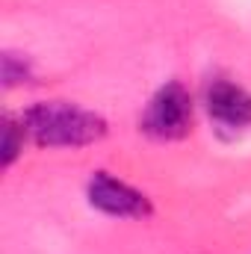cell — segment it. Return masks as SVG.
I'll list each match as a JSON object with an SVG mask.
<instances>
[{
	"mask_svg": "<svg viewBox=\"0 0 251 254\" xmlns=\"http://www.w3.org/2000/svg\"><path fill=\"white\" fill-rule=\"evenodd\" d=\"M27 136L39 148H89L110 133V122L74 101H39L21 113Z\"/></svg>",
	"mask_w": 251,
	"mask_h": 254,
	"instance_id": "1",
	"label": "cell"
},
{
	"mask_svg": "<svg viewBox=\"0 0 251 254\" xmlns=\"http://www.w3.org/2000/svg\"><path fill=\"white\" fill-rule=\"evenodd\" d=\"M195 125V98L181 80H166L145 104L139 133L154 142H181Z\"/></svg>",
	"mask_w": 251,
	"mask_h": 254,
	"instance_id": "2",
	"label": "cell"
},
{
	"mask_svg": "<svg viewBox=\"0 0 251 254\" xmlns=\"http://www.w3.org/2000/svg\"><path fill=\"white\" fill-rule=\"evenodd\" d=\"M86 201L92 210L110 216V219H151L154 216V201L142 190H136L133 184H127L122 178H116L113 172H92V178L86 181Z\"/></svg>",
	"mask_w": 251,
	"mask_h": 254,
	"instance_id": "3",
	"label": "cell"
},
{
	"mask_svg": "<svg viewBox=\"0 0 251 254\" xmlns=\"http://www.w3.org/2000/svg\"><path fill=\"white\" fill-rule=\"evenodd\" d=\"M201 107L213 127L225 136H240L251 130V92L228 77H213L204 86Z\"/></svg>",
	"mask_w": 251,
	"mask_h": 254,
	"instance_id": "4",
	"label": "cell"
},
{
	"mask_svg": "<svg viewBox=\"0 0 251 254\" xmlns=\"http://www.w3.org/2000/svg\"><path fill=\"white\" fill-rule=\"evenodd\" d=\"M30 142L27 127L21 116H3V169H12L18 163V157L24 154V145Z\"/></svg>",
	"mask_w": 251,
	"mask_h": 254,
	"instance_id": "5",
	"label": "cell"
},
{
	"mask_svg": "<svg viewBox=\"0 0 251 254\" xmlns=\"http://www.w3.org/2000/svg\"><path fill=\"white\" fill-rule=\"evenodd\" d=\"M36 77L33 63L24 57V54H15V51H6L3 54V86L6 89H15V86H24Z\"/></svg>",
	"mask_w": 251,
	"mask_h": 254,
	"instance_id": "6",
	"label": "cell"
}]
</instances>
